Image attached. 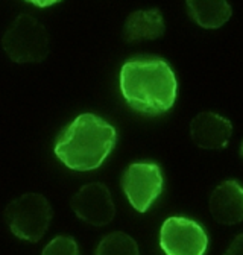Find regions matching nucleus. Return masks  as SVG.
<instances>
[{
    "mask_svg": "<svg viewBox=\"0 0 243 255\" xmlns=\"http://www.w3.org/2000/svg\"><path fill=\"white\" fill-rule=\"evenodd\" d=\"M120 91L132 110L155 116L173 107L178 82L163 58H132L122 66Z\"/></svg>",
    "mask_w": 243,
    "mask_h": 255,
    "instance_id": "1",
    "label": "nucleus"
},
{
    "mask_svg": "<svg viewBox=\"0 0 243 255\" xmlns=\"http://www.w3.org/2000/svg\"><path fill=\"white\" fill-rule=\"evenodd\" d=\"M116 140L117 132L107 120L95 114H81L58 135L55 155L72 170H93L111 153Z\"/></svg>",
    "mask_w": 243,
    "mask_h": 255,
    "instance_id": "2",
    "label": "nucleus"
},
{
    "mask_svg": "<svg viewBox=\"0 0 243 255\" xmlns=\"http://www.w3.org/2000/svg\"><path fill=\"white\" fill-rule=\"evenodd\" d=\"M2 47L14 62H41L49 55V34L37 18L21 14L5 32Z\"/></svg>",
    "mask_w": 243,
    "mask_h": 255,
    "instance_id": "3",
    "label": "nucleus"
},
{
    "mask_svg": "<svg viewBox=\"0 0 243 255\" xmlns=\"http://www.w3.org/2000/svg\"><path fill=\"white\" fill-rule=\"evenodd\" d=\"M5 219L15 237L38 242L50 225L52 207L43 195L26 193L6 207Z\"/></svg>",
    "mask_w": 243,
    "mask_h": 255,
    "instance_id": "4",
    "label": "nucleus"
},
{
    "mask_svg": "<svg viewBox=\"0 0 243 255\" xmlns=\"http://www.w3.org/2000/svg\"><path fill=\"white\" fill-rule=\"evenodd\" d=\"M160 246L166 255H205L208 237L193 219L173 216L161 225Z\"/></svg>",
    "mask_w": 243,
    "mask_h": 255,
    "instance_id": "5",
    "label": "nucleus"
},
{
    "mask_svg": "<svg viewBox=\"0 0 243 255\" xmlns=\"http://www.w3.org/2000/svg\"><path fill=\"white\" fill-rule=\"evenodd\" d=\"M163 185V172L155 163H134L122 176V188L138 213H146L150 208L161 195Z\"/></svg>",
    "mask_w": 243,
    "mask_h": 255,
    "instance_id": "6",
    "label": "nucleus"
},
{
    "mask_svg": "<svg viewBox=\"0 0 243 255\" xmlns=\"http://www.w3.org/2000/svg\"><path fill=\"white\" fill-rule=\"evenodd\" d=\"M72 210L75 214L93 227H104L116 214L110 190L101 182L84 185L72 198Z\"/></svg>",
    "mask_w": 243,
    "mask_h": 255,
    "instance_id": "7",
    "label": "nucleus"
},
{
    "mask_svg": "<svg viewBox=\"0 0 243 255\" xmlns=\"http://www.w3.org/2000/svg\"><path fill=\"white\" fill-rule=\"evenodd\" d=\"M231 134V122L216 113H201L190 123L192 140L202 149H224L228 144Z\"/></svg>",
    "mask_w": 243,
    "mask_h": 255,
    "instance_id": "8",
    "label": "nucleus"
},
{
    "mask_svg": "<svg viewBox=\"0 0 243 255\" xmlns=\"http://www.w3.org/2000/svg\"><path fill=\"white\" fill-rule=\"evenodd\" d=\"M210 211L222 225H236L243 220V185L234 179L224 181L213 190Z\"/></svg>",
    "mask_w": 243,
    "mask_h": 255,
    "instance_id": "9",
    "label": "nucleus"
},
{
    "mask_svg": "<svg viewBox=\"0 0 243 255\" xmlns=\"http://www.w3.org/2000/svg\"><path fill=\"white\" fill-rule=\"evenodd\" d=\"M166 24L160 9H138L128 15L123 26V40L135 43L141 40H158L164 35Z\"/></svg>",
    "mask_w": 243,
    "mask_h": 255,
    "instance_id": "10",
    "label": "nucleus"
},
{
    "mask_svg": "<svg viewBox=\"0 0 243 255\" xmlns=\"http://www.w3.org/2000/svg\"><path fill=\"white\" fill-rule=\"evenodd\" d=\"M190 17L205 29L224 26L233 14L228 0H186Z\"/></svg>",
    "mask_w": 243,
    "mask_h": 255,
    "instance_id": "11",
    "label": "nucleus"
},
{
    "mask_svg": "<svg viewBox=\"0 0 243 255\" xmlns=\"http://www.w3.org/2000/svg\"><path fill=\"white\" fill-rule=\"evenodd\" d=\"M96 255H140L137 242L125 233H111L98 245Z\"/></svg>",
    "mask_w": 243,
    "mask_h": 255,
    "instance_id": "12",
    "label": "nucleus"
},
{
    "mask_svg": "<svg viewBox=\"0 0 243 255\" xmlns=\"http://www.w3.org/2000/svg\"><path fill=\"white\" fill-rule=\"evenodd\" d=\"M43 255H79V248L73 237L58 236L43 249Z\"/></svg>",
    "mask_w": 243,
    "mask_h": 255,
    "instance_id": "13",
    "label": "nucleus"
},
{
    "mask_svg": "<svg viewBox=\"0 0 243 255\" xmlns=\"http://www.w3.org/2000/svg\"><path fill=\"white\" fill-rule=\"evenodd\" d=\"M225 255H243V234L237 236L228 246Z\"/></svg>",
    "mask_w": 243,
    "mask_h": 255,
    "instance_id": "14",
    "label": "nucleus"
},
{
    "mask_svg": "<svg viewBox=\"0 0 243 255\" xmlns=\"http://www.w3.org/2000/svg\"><path fill=\"white\" fill-rule=\"evenodd\" d=\"M26 2L37 6V8H47V6H52V5L61 2V0H26Z\"/></svg>",
    "mask_w": 243,
    "mask_h": 255,
    "instance_id": "15",
    "label": "nucleus"
},
{
    "mask_svg": "<svg viewBox=\"0 0 243 255\" xmlns=\"http://www.w3.org/2000/svg\"><path fill=\"white\" fill-rule=\"evenodd\" d=\"M240 155H242V158H243V141H242V144H240Z\"/></svg>",
    "mask_w": 243,
    "mask_h": 255,
    "instance_id": "16",
    "label": "nucleus"
}]
</instances>
